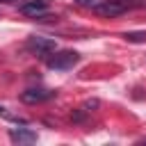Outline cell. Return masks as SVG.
Here are the masks:
<instances>
[{"mask_svg": "<svg viewBox=\"0 0 146 146\" xmlns=\"http://www.w3.org/2000/svg\"><path fill=\"white\" fill-rule=\"evenodd\" d=\"M78 62H80V55H78L75 50H59V52H55V55H50V57L46 59V64H48L50 68H55V71L73 68Z\"/></svg>", "mask_w": 146, "mask_h": 146, "instance_id": "obj_1", "label": "cell"}, {"mask_svg": "<svg viewBox=\"0 0 146 146\" xmlns=\"http://www.w3.org/2000/svg\"><path fill=\"white\" fill-rule=\"evenodd\" d=\"M98 16H105V18H114V16H121L123 11H128V7L121 2V0H103V5H98L94 9Z\"/></svg>", "mask_w": 146, "mask_h": 146, "instance_id": "obj_2", "label": "cell"}, {"mask_svg": "<svg viewBox=\"0 0 146 146\" xmlns=\"http://www.w3.org/2000/svg\"><path fill=\"white\" fill-rule=\"evenodd\" d=\"M27 48L36 55H48V52H55L57 50V43L52 39H46V36H30L27 39Z\"/></svg>", "mask_w": 146, "mask_h": 146, "instance_id": "obj_3", "label": "cell"}, {"mask_svg": "<svg viewBox=\"0 0 146 146\" xmlns=\"http://www.w3.org/2000/svg\"><path fill=\"white\" fill-rule=\"evenodd\" d=\"M52 96H55V91H50V89H27V91L21 94V100L27 103V105H36V103L50 100Z\"/></svg>", "mask_w": 146, "mask_h": 146, "instance_id": "obj_4", "label": "cell"}, {"mask_svg": "<svg viewBox=\"0 0 146 146\" xmlns=\"http://www.w3.org/2000/svg\"><path fill=\"white\" fill-rule=\"evenodd\" d=\"M48 5H50V0H25L23 5H21V14H25V16H41L46 9H48Z\"/></svg>", "mask_w": 146, "mask_h": 146, "instance_id": "obj_5", "label": "cell"}, {"mask_svg": "<svg viewBox=\"0 0 146 146\" xmlns=\"http://www.w3.org/2000/svg\"><path fill=\"white\" fill-rule=\"evenodd\" d=\"M9 139L14 144H32V141H36V132L27 130V128H11L9 130Z\"/></svg>", "mask_w": 146, "mask_h": 146, "instance_id": "obj_6", "label": "cell"}, {"mask_svg": "<svg viewBox=\"0 0 146 146\" xmlns=\"http://www.w3.org/2000/svg\"><path fill=\"white\" fill-rule=\"evenodd\" d=\"M73 2H75L78 7H84V9H91V11H94V9L98 7V5H103V0H73Z\"/></svg>", "mask_w": 146, "mask_h": 146, "instance_id": "obj_7", "label": "cell"}, {"mask_svg": "<svg viewBox=\"0 0 146 146\" xmlns=\"http://www.w3.org/2000/svg\"><path fill=\"white\" fill-rule=\"evenodd\" d=\"M128 41H135V43H139V41H146V32H125L123 34Z\"/></svg>", "mask_w": 146, "mask_h": 146, "instance_id": "obj_8", "label": "cell"}, {"mask_svg": "<svg viewBox=\"0 0 146 146\" xmlns=\"http://www.w3.org/2000/svg\"><path fill=\"white\" fill-rule=\"evenodd\" d=\"M91 107H98V100H87L84 103V112H91Z\"/></svg>", "mask_w": 146, "mask_h": 146, "instance_id": "obj_9", "label": "cell"}, {"mask_svg": "<svg viewBox=\"0 0 146 146\" xmlns=\"http://www.w3.org/2000/svg\"><path fill=\"white\" fill-rule=\"evenodd\" d=\"M71 119H73V121H82V119H84V110H82V112H73Z\"/></svg>", "mask_w": 146, "mask_h": 146, "instance_id": "obj_10", "label": "cell"}, {"mask_svg": "<svg viewBox=\"0 0 146 146\" xmlns=\"http://www.w3.org/2000/svg\"><path fill=\"white\" fill-rule=\"evenodd\" d=\"M0 112H2V107H0Z\"/></svg>", "mask_w": 146, "mask_h": 146, "instance_id": "obj_11", "label": "cell"}, {"mask_svg": "<svg viewBox=\"0 0 146 146\" xmlns=\"http://www.w3.org/2000/svg\"><path fill=\"white\" fill-rule=\"evenodd\" d=\"M144 141H146V139H144Z\"/></svg>", "mask_w": 146, "mask_h": 146, "instance_id": "obj_12", "label": "cell"}]
</instances>
